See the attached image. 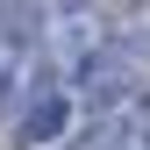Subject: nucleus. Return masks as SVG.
<instances>
[{
  "instance_id": "2",
  "label": "nucleus",
  "mask_w": 150,
  "mask_h": 150,
  "mask_svg": "<svg viewBox=\"0 0 150 150\" xmlns=\"http://www.w3.org/2000/svg\"><path fill=\"white\" fill-rule=\"evenodd\" d=\"M129 136H136V122H129V115H93L79 136H64V150H122Z\"/></svg>"
},
{
  "instance_id": "3",
  "label": "nucleus",
  "mask_w": 150,
  "mask_h": 150,
  "mask_svg": "<svg viewBox=\"0 0 150 150\" xmlns=\"http://www.w3.org/2000/svg\"><path fill=\"white\" fill-rule=\"evenodd\" d=\"M122 150H136V143H122Z\"/></svg>"
},
{
  "instance_id": "1",
  "label": "nucleus",
  "mask_w": 150,
  "mask_h": 150,
  "mask_svg": "<svg viewBox=\"0 0 150 150\" xmlns=\"http://www.w3.org/2000/svg\"><path fill=\"white\" fill-rule=\"evenodd\" d=\"M71 115H79V100H71L57 79L29 86V100L14 107V143H22V150H57L71 136Z\"/></svg>"
}]
</instances>
